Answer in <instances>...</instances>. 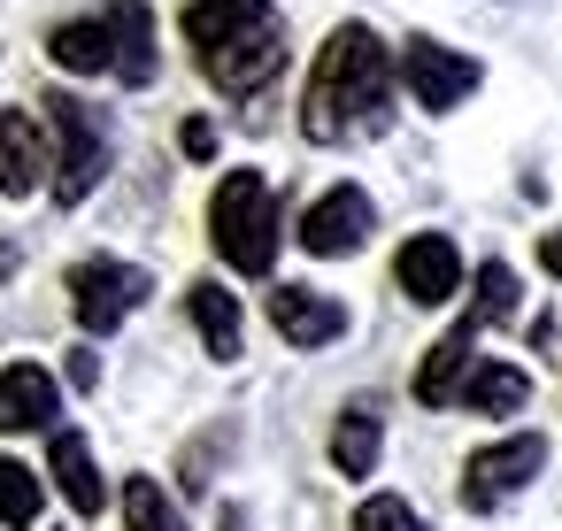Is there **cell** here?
<instances>
[{"instance_id":"cell-2","label":"cell","mask_w":562,"mask_h":531,"mask_svg":"<svg viewBox=\"0 0 562 531\" xmlns=\"http://www.w3.org/2000/svg\"><path fill=\"white\" fill-rule=\"evenodd\" d=\"M186 47L201 78L224 101H255L285 70V16L270 0H193L186 9Z\"/></svg>"},{"instance_id":"cell-8","label":"cell","mask_w":562,"mask_h":531,"mask_svg":"<svg viewBox=\"0 0 562 531\" xmlns=\"http://www.w3.org/2000/svg\"><path fill=\"white\" fill-rule=\"evenodd\" d=\"M370 224H378L370 193H362V185H331L324 201H308V216H301V247L331 262V255H355V247L370 239Z\"/></svg>"},{"instance_id":"cell-20","label":"cell","mask_w":562,"mask_h":531,"mask_svg":"<svg viewBox=\"0 0 562 531\" xmlns=\"http://www.w3.org/2000/svg\"><path fill=\"white\" fill-rule=\"evenodd\" d=\"M0 523H9V531L40 523V470H24L16 454H0Z\"/></svg>"},{"instance_id":"cell-21","label":"cell","mask_w":562,"mask_h":531,"mask_svg":"<svg viewBox=\"0 0 562 531\" xmlns=\"http://www.w3.org/2000/svg\"><path fill=\"white\" fill-rule=\"evenodd\" d=\"M124 516H132V531H186V516L170 508V493L155 477H132L124 485Z\"/></svg>"},{"instance_id":"cell-24","label":"cell","mask_w":562,"mask_h":531,"mask_svg":"<svg viewBox=\"0 0 562 531\" xmlns=\"http://www.w3.org/2000/svg\"><path fill=\"white\" fill-rule=\"evenodd\" d=\"M178 147H186L193 162H209V155H216V124H201V116H193V124L178 132Z\"/></svg>"},{"instance_id":"cell-6","label":"cell","mask_w":562,"mask_h":531,"mask_svg":"<svg viewBox=\"0 0 562 531\" xmlns=\"http://www.w3.org/2000/svg\"><path fill=\"white\" fill-rule=\"evenodd\" d=\"M147 293H155V278H147L139 262H109V255H93V262L70 270V308H78L86 331H116Z\"/></svg>"},{"instance_id":"cell-19","label":"cell","mask_w":562,"mask_h":531,"mask_svg":"<svg viewBox=\"0 0 562 531\" xmlns=\"http://www.w3.org/2000/svg\"><path fill=\"white\" fill-rule=\"evenodd\" d=\"M524 400H531V377L508 370V362H477L470 385H462V408H477V416H516Z\"/></svg>"},{"instance_id":"cell-26","label":"cell","mask_w":562,"mask_h":531,"mask_svg":"<svg viewBox=\"0 0 562 531\" xmlns=\"http://www.w3.org/2000/svg\"><path fill=\"white\" fill-rule=\"evenodd\" d=\"M539 262H547V278H562V231H547V239H539Z\"/></svg>"},{"instance_id":"cell-14","label":"cell","mask_w":562,"mask_h":531,"mask_svg":"<svg viewBox=\"0 0 562 531\" xmlns=\"http://www.w3.org/2000/svg\"><path fill=\"white\" fill-rule=\"evenodd\" d=\"M186 308H193L201 347H209L216 362H239V347H247V316H239V301H232L216 278H193V285H186Z\"/></svg>"},{"instance_id":"cell-17","label":"cell","mask_w":562,"mask_h":531,"mask_svg":"<svg viewBox=\"0 0 562 531\" xmlns=\"http://www.w3.org/2000/svg\"><path fill=\"white\" fill-rule=\"evenodd\" d=\"M47 55H55L63 70H78V78H93V70H116V39H109V16H78V24H63V32L47 39Z\"/></svg>"},{"instance_id":"cell-18","label":"cell","mask_w":562,"mask_h":531,"mask_svg":"<svg viewBox=\"0 0 562 531\" xmlns=\"http://www.w3.org/2000/svg\"><path fill=\"white\" fill-rule=\"evenodd\" d=\"M378 454H385L378 408H370V400H355V408L339 416V431H331V462H339V477H370V470H378Z\"/></svg>"},{"instance_id":"cell-16","label":"cell","mask_w":562,"mask_h":531,"mask_svg":"<svg viewBox=\"0 0 562 531\" xmlns=\"http://www.w3.org/2000/svg\"><path fill=\"white\" fill-rule=\"evenodd\" d=\"M55 485H63V500H70L78 516H101V508H109V485H101L93 447H86L78 431H55Z\"/></svg>"},{"instance_id":"cell-9","label":"cell","mask_w":562,"mask_h":531,"mask_svg":"<svg viewBox=\"0 0 562 531\" xmlns=\"http://www.w3.org/2000/svg\"><path fill=\"white\" fill-rule=\"evenodd\" d=\"M393 278H401V293H408L416 308H439V301H454V285H462V255H454L447 231H416V239L393 255Z\"/></svg>"},{"instance_id":"cell-7","label":"cell","mask_w":562,"mask_h":531,"mask_svg":"<svg viewBox=\"0 0 562 531\" xmlns=\"http://www.w3.org/2000/svg\"><path fill=\"white\" fill-rule=\"evenodd\" d=\"M477 78H485V70H477L470 55L439 47V39H408V47H401V86H408V101H416L424 116H447L454 101H470Z\"/></svg>"},{"instance_id":"cell-4","label":"cell","mask_w":562,"mask_h":531,"mask_svg":"<svg viewBox=\"0 0 562 531\" xmlns=\"http://www.w3.org/2000/svg\"><path fill=\"white\" fill-rule=\"evenodd\" d=\"M40 109H47V132H55V201L78 208V201L109 178V124H101V109L78 101V93H47Z\"/></svg>"},{"instance_id":"cell-15","label":"cell","mask_w":562,"mask_h":531,"mask_svg":"<svg viewBox=\"0 0 562 531\" xmlns=\"http://www.w3.org/2000/svg\"><path fill=\"white\" fill-rule=\"evenodd\" d=\"M109 39H116V78H124V86H155L162 55H155L147 0H109Z\"/></svg>"},{"instance_id":"cell-5","label":"cell","mask_w":562,"mask_h":531,"mask_svg":"<svg viewBox=\"0 0 562 531\" xmlns=\"http://www.w3.org/2000/svg\"><path fill=\"white\" fill-rule=\"evenodd\" d=\"M539 470H547V439H539V431L493 439V447H477V454H470V470H462V508H470V516H493V508H501V500H516Z\"/></svg>"},{"instance_id":"cell-25","label":"cell","mask_w":562,"mask_h":531,"mask_svg":"<svg viewBox=\"0 0 562 531\" xmlns=\"http://www.w3.org/2000/svg\"><path fill=\"white\" fill-rule=\"evenodd\" d=\"M70 385H78V393H93V385H101V354H93V347H78V354H70Z\"/></svg>"},{"instance_id":"cell-22","label":"cell","mask_w":562,"mask_h":531,"mask_svg":"<svg viewBox=\"0 0 562 531\" xmlns=\"http://www.w3.org/2000/svg\"><path fill=\"white\" fill-rule=\"evenodd\" d=\"M477 324H508L516 316V270L508 262H477V301H470Z\"/></svg>"},{"instance_id":"cell-1","label":"cell","mask_w":562,"mask_h":531,"mask_svg":"<svg viewBox=\"0 0 562 531\" xmlns=\"http://www.w3.org/2000/svg\"><path fill=\"white\" fill-rule=\"evenodd\" d=\"M385 124H393V55L370 24H339L308 70L301 132L316 147H347V139H378Z\"/></svg>"},{"instance_id":"cell-13","label":"cell","mask_w":562,"mask_h":531,"mask_svg":"<svg viewBox=\"0 0 562 531\" xmlns=\"http://www.w3.org/2000/svg\"><path fill=\"white\" fill-rule=\"evenodd\" d=\"M63 408L55 377L40 362H16V370H0V431H47Z\"/></svg>"},{"instance_id":"cell-11","label":"cell","mask_w":562,"mask_h":531,"mask_svg":"<svg viewBox=\"0 0 562 531\" xmlns=\"http://www.w3.org/2000/svg\"><path fill=\"white\" fill-rule=\"evenodd\" d=\"M477 331H485V324H477V316H462V324H454V331H447V339H439V347L416 362V400H424V408H447V400H462Z\"/></svg>"},{"instance_id":"cell-3","label":"cell","mask_w":562,"mask_h":531,"mask_svg":"<svg viewBox=\"0 0 562 531\" xmlns=\"http://www.w3.org/2000/svg\"><path fill=\"white\" fill-rule=\"evenodd\" d=\"M209 239L239 278H270L278 262V193L262 170H224V185L209 193Z\"/></svg>"},{"instance_id":"cell-23","label":"cell","mask_w":562,"mask_h":531,"mask_svg":"<svg viewBox=\"0 0 562 531\" xmlns=\"http://www.w3.org/2000/svg\"><path fill=\"white\" fill-rule=\"evenodd\" d=\"M355 531H424V516H416L401 493H370V500L355 508Z\"/></svg>"},{"instance_id":"cell-12","label":"cell","mask_w":562,"mask_h":531,"mask_svg":"<svg viewBox=\"0 0 562 531\" xmlns=\"http://www.w3.org/2000/svg\"><path fill=\"white\" fill-rule=\"evenodd\" d=\"M40 170H47V139H40V116L32 109H0V193H40Z\"/></svg>"},{"instance_id":"cell-10","label":"cell","mask_w":562,"mask_h":531,"mask_svg":"<svg viewBox=\"0 0 562 531\" xmlns=\"http://www.w3.org/2000/svg\"><path fill=\"white\" fill-rule=\"evenodd\" d=\"M270 324H278L285 347H331L347 331V308L331 293H316V285H278L270 293Z\"/></svg>"}]
</instances>
